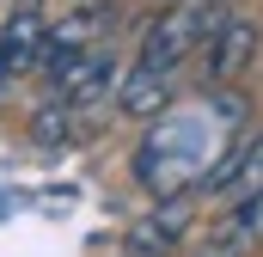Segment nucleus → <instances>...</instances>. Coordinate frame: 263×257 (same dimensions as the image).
I'll return each instance as SVG.
<instances>
[{"instance_id":"obj_1","label":"nucleus","mask_w":263,"mask_h":257,"mask_svg":"<svg viewBox=\"0 0 263 257\" xmlns=\"http://www.w3.org/2000/svg\"><path fill=\"white\" fill-rule=\"evenodd\" d=\"M245 128V92H214V98H196L190 111L165 104L147 141L135 147V184L147 196H184V190H202L208 172L233 153Z\"/></svg>"},{"instance_id":"obj_2","label":"nucleus","mask_w":263,"mask_h":257,"mask_svg":"<svg viewBox=\"0 0 263 257\" xmlns=\"http://www.w3.org/2000/svg\"><path fill=\"white\" fill-rule=\"evenodd\" d=\"M220 19L208 12V0H165L153 19H147V31H141V67H165V74H178V67L190 62V49L208 43V31H214Z\"/></svg>"},{"instance_id":"obj_3","label":"nucleus","mask_w":263,"mask_h":257,"mask_svg":"<svg viewBox=\"0 0 263 257\" xmlns=\"http://www.w3.org/2000/svg\"><path fill=\"white\" fill-rule=\"evenodd\" d=\"M257 43H263V31H257V19H220L214 31H208V56H202V74L214 80V86H233L245 67L257 62Z\"/></svg>"},{"instance_id":"obj_4","label":"nucleus","mask_w":263,"mask_h":257,"mask_svg":"<svg viewBox=\"0 0 263 257\" xmlns=\"http://www.w3.org/2000/svg\"><path fill=\"white\" fill-rule=\"evenodd\" d=\"M263 245V190L245 202H227L220 221L208 227V239L196 245V257H251Z\"/></svg>"},{"instance_id":"obj_5","label":"nucleus","mask_w":263,"mask_h":257,"mask_svg":"<svg viewBox=\"0 0 263 257\" xmlns=\"http://www.w3.org/2000/svg\"><path fill=\"white\" fill-rule=\"evenodd\" d=\"M190 239V196H159L141 221L129 227V251L135 257H165Z\"/></svg>"},{"instance_id":"obj_6","label":"nucleus","mask_w":263,"mask_h":257,"mask_svg":"<svg viewBox=\"0 0 263 257\" xmlns=\"http://www.w3.org/2000/svg\"><path fill=\"white\" fill-rule=\"evenodd\" d=\"M257 190H263V135H251V141H233V153L208 172L202 196H214L227 208V202H245V196H257Z\"/></svg>"},{"instance_id":"obj_7","label":"nucleus","mask_w":263,"mask_h":257,"mask_svg":"<svg viewBox=\"0 0 263 257\" xmlns=\"http://www.w3.org/2000/svg\"><path fill=\"white\" fill-rule=\"evenodd\" d=\"M110 31V6H73L62 25H49L43 31V74L55 62H67V56H80V49H98V37Z\"/></svg>"},{"instance_id":"obj_8","label":"nucleus","mask_w":263,"mask_h":257,"mask_svg":"<svg viewBox=\"0 0 263 257\" xmlns=\"http://www.w3.org/2000/svg\"><path fill=\"white\" fill-rule=\"evenodd\" d=\"M43 31H49V19H43V6H12L6 12V25H0V56H6V74H31V67L43 62Z\"/></svg>"},{"instance_id":"obj_9","label":"nucleus","mask_w":263,"mask_h":257,"mask_svg":"<svg viewBox=\"0 0 263 257\" xmlns=\"http://www.w3.org/2000/svg\"><path fill=\"white\" fill-rule=\"evenodd\" d=\"M172 98H178V92H172V74H165V67H141L135 62L129 74H117V111L135 117V123H153Z\"/></svg>"},{"instance_id":"obj_10","label":"nucleus","mask_w":263,"mask_h":257,"mask_svg":"<svg viewBox=\"0 0 263 257\" xmlns=\"http://www.w3.org/2000/svg\"><path fill=\"white\" fill-rule=\"evenodd\" d=\"M0 80H12V74H6V56H0Z\"/></svg>"}]
</instances>
